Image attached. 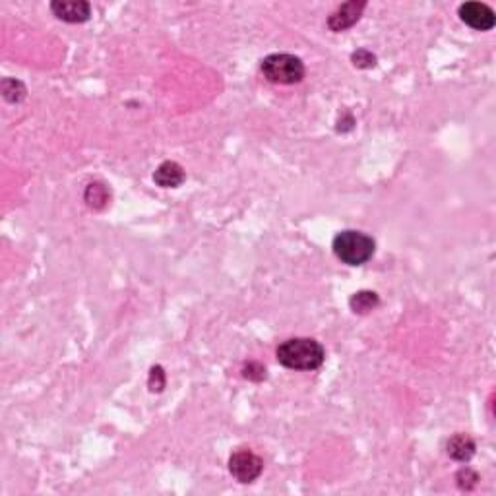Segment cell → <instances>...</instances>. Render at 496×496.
Masks as SVG:
<instances>
[{"mask_svg":"<svg viewBox=\"0 0 496 496\" xmlns=\"http://www.w3.org/2000/svg\"><path fill=\"white\" fill-rule=\"evenodd\" d=\"M374 241L361 231H341L332 242L333 254L347 266H362L374 254Z\"/></svg>","mask_w":496,"mask_h":496,"instance_id":"7a4b0ae2","label":"cell"},{"mask_svg":"<svg viewBox=\"0 0 496 496\" xmlns=\"http://www.w3.org/2000/svg\"><path fill=\"white\" fill-rule=\"evenodd\" d=\"M365 6H367V2H362V0H351V2H345V4H341L335 12H332V16L328 18V28L332 29V31H343V29L351 28V26H355L357 21H359V18H361L362 10H365Z\"/></svg>","mask_w":496,"mask_h":496,"instance_id":"52a82bcc","label":"cell"},{"mask_svg":"<svg viewBox=\"0 0 496 496\" xmlns=\"http://www.w3.org/2000/svg\"><path fill=\"white\" fill-rule=\"evenodd\" d=\"M458 481H460L461 489L469 490L475 487V482L479 481V477H477V473H473L471 469H461L460 473H458Z\"/></svg>","mask_w":496,"mask_h":496,"instance_id":"9a60e30c","label":"cell"},{"mask_svg":"<svg viewBox=\"0 0 496 496\" xmlns=\"http://www.w3.org/2000/svg\"><path fill=\"white\" fill-rule=\"evenodd\" d=\"M378 303H380V298L372 291H359L349 301V305H351L353 312H357V314H367V312L374 311Z\"/></svg>","mask_w":496,"mask_h":496,"instance_id":"30bf717a","label":"cell"},{"mask_svg":"<svg viewBox=\"0 0 496 496\" xmlns=\"http://www.w3.org/2000/svg\"><path fill=\"white\" fill-rule=\"evenodd\" d=\"M277 361L291 370H316L326 359L324 347L311 338H293L284 341L276 351Z\"/></svg>","mask_w":496,"mask_h":496,"instance_id":"6da1fadb","label":"cell"},{"mask_svg":"<svg viewBox=\"0 0 496 496\" xmlns=\"http://www.w3.org/2000/svg\"><path fill=\"white\" fill-rule=\"evenodd\" d=\"M262 74L264 78L269 80L271 84L291 85L298 84L301 80L305 78V64L295 55H287V53H276L269 55L262 60Z\"/></svg>","mask_w":496,"mask_h":496,"instance_id":"3957f363","label":"cell"},{"mask_svg":"<svg viewBox=\"0 0 496 496\" xmlns=\"http://www.w3.org/2000/svg\"><path fill=\"white\" fill-rule=\"evenodd\" d=\"M85 202L87 206L93 207V210H101L105 207V204L109 202V192L103 185L99 183H92V185L85 188Z\"/></svg>","mask_w":496,"mask_h":496,"instance_id":"8fae6325","label":"cell"},{"mask_svg":"<svg viewBox=\"0 0 496 496\" xmlns=\"http://www.w3.org/2000/svg\"><path fill=\"white\" fill-rule=\"evenodd\" d=\"M50 10L58 20L68 23H82L92 16V6L85 0H55L50 2Z\"/></svg>","mask_w":496,"mask_h":496,"instance_id":"8992f818","label":"cell"},{"mask_svg":"<svg viewBox=\"0 0 496 496\" xmlns=\"http://www.w3.org/2000/svg\"><path fill=\"white\" fill-rule=\"evenodd\" d=\"M2 95L10 103H20L26 97V85L21 84L20 80L6 78L2 82Z\"/></svg>","mask_w":496,"mask_h":496,"instance_id":"7c38bea8","label":"cell"},{"mask_svg":"<svg viewBox=\"0 0 496 496\" xmlns=\"http://www.w3.org/2000/svg\"><path fill=\"white\" fill-rule=\"evenodd\" d=\"M351 60H353L355 66H359V68H370V66H374L376 64V57L367 49H359L357 53H353V55H351Z\"/></svg>","mask_w":496,"mask_h":496,"instance_id":"4fadbf2b","label":"cell"},{"mask_svg":"<svg viewBox=\"0 0 496 496\" xmlns=\"http://www.w3.org/2000/svg\"><path fill=\"white\" fill-rule=\"evenodd\" d=\"M475 454V442L468 434H455L448 442V455L455 461H469Z\"/></svg>","mask_w":496,"mask_h":496,"instance_id":"9c48e42d","label":"cell"},{"mask_svg":"<svg viewBox=\"0 0 496 496\" xmlns=\"http://www.w3.org/2000/svg\"><path fill=\"white\" fill-rule=\"evenodd\" d=\"M262 460L250 450H237L229 458V471L239 482H252L262 473Z\"/></svg>","mask_w":496,"mask_h":496,"instance_id":"277c9868","label":"cell"},{"mask_svg":"<svg viewBox=\"0 0 496 496\" xmlns=\"http://www.w3.org/2000/svg\"><path fill=\"white\" fill-rule=\"evenodd\" d=\"M244 376L250 378V380H262V378H266V369H264L262 365H258V362H250L247 369H244Z\"/></svg>","mask_w":496,"mask_h":496,"instance_id":"2e32d148","label":"cell"},{"mask_svg":"<svg viewBox=\"0 0 496 496\" xmlns=\"http://www.w3.org/2000/svg\"><path fill=\"white\" fill-rule=\"evenodd\" d=\"M458 12H460L461 21L477 31H489L495 28V12H492V8L482 4V2H465V4H461Z\"/></svg>","mask_w":496,"mask_h":496,"instance_id":"5b68a950","label":"cell"},{"mask_svg":"<svg viewBox=\"0 0 496 496\" xmlns=\"http://www.w3.org/2000/svg\"><path fill=\"white\" fill-rule=\"evenodd\" d=\"M165 386V374L161 367H153L151 374H149V388L151 392H161Z\"/></svg>","mask_w":496,"mask_h":496,"instance_id":"5bb4252c","label":"cell"},{"mask_svg":"<svg viewBox=\"0 0 496 496\" xmlns=\"http://www.w3.org/2000/svg\"><path fill=\"white\" fill-rule=\"evenodd\" d=\"M153 180L159 186H163V188H177L185 180V171L175 161H165L153 173Z\"/></svg>","mask_w":496,"mask_h":496,"instance_id":"ba28073f","label":"cell"}]
</instances>
